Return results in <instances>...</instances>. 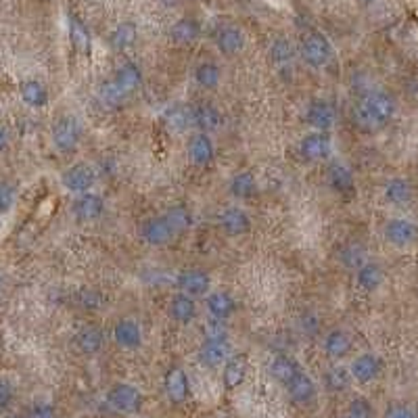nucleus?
<instances>
[{
  "label": "nucleus",
  "mask_w": 418,
  "mask_h": 418,
  "mask_svg": "<svg viewBox=\"0 0 418 418\" xmlns=\"http://www.w3.org/2000/svg\"><path fill=\"white\" fill-rule=\"evenodd\" d=\"M393 115H395L393 97H389L387 92H370L358 103L353 111V119L360 130L377 132L391 121Z\"/></svg>",
  "instance_id": "f257e3e1"
},
{
  "label": "nucleus",
  "mask_w": 418,
  "mask_h": 418,
  "mask_svg": "<svg viewBox=\"0 0 418 418\" xmlns=\"http://www.w3.org/2000/svg\"><path fill=\"white\" fill-rule=\"evenodd\" d=\"M53 145L61 153L76 151L82 141V126L74 115H61L53 123Z\"/></svg>",
  "instance_id": "f03ea898"
},
{
  "label": "nucleus",
  "mask_w": 418,
  "mask_h": 418,
  "mask_svg": "<svg viewBox=\"0 0 418 418\" xmlns=\"http://www.w3.org/2000/svg\"><path fill=\"white\" fill-rule=\"evenodd\" d=\"M302 57L309 67L320 70L333 59V46H331V42L324 34L309 32L302 40Z\"/></svg>",
  "instance_id": "7ed1b4c3"
},
{
  "label": "nucleus",
  "mask_w": 418,
  "mask_h": 418,
  "mask_svg": "<svg viewBox=\"0 0 418 418\" xmlns=\"http://www.w3.org/2000/svg\"><path fill=\"white\" fill-rule=\"evenodd\" d=\"M107 404L115 412L136 414L143 406V393L138 391V387H134L130 383H117L107 391Z\"/></svg>",
  "instance_id": "20e7f679"
},
{
  "label": "nucleus",
  "mask_w": 418,
  "mask_h": 418,
  "mask_svg": "<svg viewBox=\"0 0 418 418\" xmlns=\"http://www.w3.org/2000/svg\"><path fill=\"white\" fill-rule=\"evenodd\" d=\"M331 151H333V141H331L329 132L314 130V132L305 134L299 143V155L307 163H318V161L329 159Z\"/></svg>",
  "instance_id": "39448f33"
},
{
  "label": "nucleus",
  "mask_w": 418,
  "mask_h": 418,
  "mask_svg": "<svg viewBox=\"0 0 418 418\" xmlns=\"http://www.w3.org/2000/svg\"><path fill=\"white\" fill-rule=\"evenodd\" d=\"M61 182L70 192H88L97 182V172L88 163H74L63 172Z\"/></svg>",
  "instance_id": "423d86ee"
},
{
  "label": "nucleus",
  "mask_w": 418,
  "mask_h": 418,
  "mask_svg": "<svg viewBox=\"0 0 418 418\" xmlns=\"http://www.w3.org/2000/svg\"><path fill=\"white\" fill-rule=\"evenodd\" d=\"M305 121L318 132H329L335 126V107L326 99H312L305 109Z\"/></svg>",
  "instance_id": "0eeeda50"
},
{
  "label": "nucleus",
  "mask_w": 418,
  "mask_h": 418,
  "mask_svg": "<svg viewBox=\"0 0 418 418\" xmlns=\"http://www.w3.org/2000/svg\"><path fill=\"white\" fill-rule=\"evenodd\" d=\"M141 236L151 247H163V245H167L176 236V232L170 226V222H167L165 216H153V218L143 222Z\"/></svg>",
  "instance_id": "6e6552de"
},
{
  "label": "nucleus",
  "mask_w": 418,
  "mask_h": 418,
  "mask_svg": "<svg viewBox=\"0 0 418 418\" xmlns=\"http://www.w3.org/2000/svg\"><path fill=\"white\" fill-rule=\"evenodd\" d=\"M385 238L395 247H410L418 241V226L404 218L389 220L385 224Z\"/></svg>",
  "instance_id": "1a4fd4ad"
},
{
  "label": "nucleus",
  "mask_w": 418,
  "mask_h": 418,
  "mask_svg": "<svg viewBox=\"0 0 418 418\" xmlns=\"http://www.w3.org/2000/svg\"><path fill=\"white\" fill-rule=\"evenodd\" d=\"M176 285L180 293H187L190 297H205L211 287V278L203 270H185L176 276Z\"/></svg>",
  "instance_id": "9d476101"
},
{
  "label": "nucleus",
  "mask_w": 418,
  "mask_h": 418,
  "mask_svg": "<svg viewBox=\"0 0 418 418\" xmlns=\"http://www.w3.org/2000/svg\"><path fill=\"white\" fill-rule=\"evenodd\" d=\"M230 358V343L226 337L222 339H205L199 347V362L207 368H216L226 364Z\"/></svg>",
  "instance_id": "9b49d317"
},
{
  "label": "nucleus",
  "mask_w": 418,
  "mask_h": 418,
  "mask_svg": "<svg viewBox=\"0 0 418 418\" xmlns=\"http://www.w3.org/2000/svg\"><path fill=\"white\" fill-rule=\"evenodd\" d=\"M105 211V201L97 192H82L74 201V216L79 222H94L103 216Z\"/></svg>",
  "instance_id": "f8f14e48"
},
{
  "label": "nucleus",
  "mask_w": 418,
  "mask_h": 418,
  "mask_svg": "<svg viewBox=\"0 0 418 418\" xmlns=\"http://www.w3.org/2000/svg\"><path fill=\"white\" fill-rule=\"evenodd\" d=\"M189 157L197 167H207V165H211L214 159H216V147H214L211 136L205 134V132L192 134L189 141Z\"/></svg>",
  "instance_id": "ddd939ff"
},
{
  "label": "nucleus",
  "mask_w": 418,
  "mask_h": 418,
  "mask_svg": "<svg viewBox=\"0 0 418 418\" xmlns=\"http://www.w3.org/2000/svg\"><path fill=\"white\" fill-rule=\"evenodd\" d=\"M220 229L229 236H243L251 232V218L241 207H229L220 216Z\"/></svg>",
  "instance_id": "4468645a"
},
{
  "label": "nucleus",
  "mask_w": 418,
  "mask_h": 418,
  "mask_svg": "<svg viewBox=\"0 0 418 418\" xmlns=\"http://www.w3.org/2000/svg\"><path fill=\"white\" fill-rule=\"evenodd\" d=\"M192 126L199 132L211 134L222 126V114L211 103H199V105L192 107Z\"/></svg>",
  "instance_id": "2eb2a0df"
},
{
  "label": "nucleus",
  "mask_w": 418,
  "mask_h": 418,
  "mask_svg": "<svg viewBox=\"0 0 418 418\" xmlns=\"http://www.w3.org/2000/svg\"><path fill=\"white\" fill-rule=\"evenodd\" d=\"M163 385H165L167 397H170L174 404L187 402V397H189V377H187V373H185L180 366H172V368L165 373Z\"/></svg>",
  "instance_id": "dca6fc26"
},
{
  "label": "nucleus",
  "mask_w": 418,
  "mask_h": 418,
  "mask_svg": "<svg viewBox=\"0 0 418 418\" xmlns=\"http://www.w3.org/2000/svg\"><path fill=\"white\" fill-rule=\"evenodd\" d=\"M380 368H383V364H380V360L375 356V353H362V356H358L353 362H351V366H349V373H351V379H356L358 383H370V380H375L380 375Z\"/></svg>",
  "instance_id": "f3484780"
},
{
  "label": "nucleus",
  "mask_w": 418,
  "mask_h": 418,
  "mask_svg": "<svg viewBox=\"0 0 418 418\" xmlns=\"http://www.w3.org/2000/svg\"><path fill=\"white\" fill-rule=\"evenodd\" d=\"M287 391H289V397L299 406H307L316 400V383L312 380L309 375H305L304 370H299L295 379L287 385Z\"/></svg>",
  "instance_id": "a211bd4d"
},
{
  "label": "nucleus",
  "mask_w": 418,
  "mask_h": 418,
  "mask_svg": "<svg viewBox=\"0 0 418 418\" xmlns=\"http://www.w3.org/2000/svg\"><path fill=\"white\" fill-rule=\"evenodd\" d=\"M114 339L123 349H138L143 343V331L134 320H119L114 329Z\"/></svg>",
  "instance_id": "6ab92c4d"
},
{
  "label": "nucleus",
  "mask_w": 418,
  "mask_h": 418,
  "mask_svg": "<svg viewBox=\"0 0 418 418\" xmlns=\"http://www.w3.org/2000/svg\"><path fill=\"white\" fill-rule=\"evenodd\" d=\"M161 119H163V126L170 132L182 134V132H187L190 126H192V107H187V105H172V107H167L163 111Z\"/></svg>",
  "instance_id": "aec40b11"
},
{
  "label": "nucleus",
  "mask_w": 418,
  "mask_h": 418,
  "mask_svg": "<svg viewBox=\"0 0 418 418\" xmlns=\"http://www.w3.org/2000/svg\"><path fill=\"white\" fill-rule=\"evenodd\" d=\"M114 82L130 97L143 84V72H141V67L134 61H126V63H121L115 70Z\"/></svg>",
  "instance_id": "412c9836"
},
{
  "label": "nucleus",
  "mask_w": 418,
  "mask_h": 418,
  "mask_svg": "<svg viewBox=\"0 0 418 418\" xmlns=\"http://www.w3.org/2000/svg\"><path fill=\"white\" fill-rule=\"evenodd\" d=\"M205 305H207L209 316H211V318H220V320H229L230 316L236 312V302L232 299V295L224 293V291L207 293Z\"/></svg>",
  "instance_id": "4be33fe9"
},
{
  "label": "nucleus",
  "mask_w": 418,
  "mask_h": 418,
  "mask_svg": "<svg viewBox=\"0 0 418 418\" xmlns=\"http://www.w3.org/2000/svg\"><path fill=\"white\" fill-rule=\"evenodd\" d=\"M170 316L178 324H190L197 318V302L187 293H178L170 302Z\"/></svg>",
  "instance_id": "5701e85b"
},
{
  "label": "nucleus",
  "mask_w": 418,
  "mask_h": 418,
  "mask_svg": "<svg viewBox=\"0 0 418 418\" xmlns=\"http://www.w3.org/2000/svg\"><path fill=\"white\" fill-rule=\"evenodd\" d=\"M199 36H201V26H199V21L192 19V17H182V19H178V21L172 26V30H170V38H172L174 44H178V46L192 44Z\"/></svg>",
  "instance_id": "b1692460"
},
{
  "label": "nucleus",
  "mask_w": 418,
  "mask_h": 418,
  "mask_svg": "<svg viewBox=\"0 0 418 418\" xmlns=\"http://www.w3.org/2000/svg\"><path fill=\"white\" fill-rule=\"evenodd\" d=\"M138 40V28L136 23L132 21H121L119 26H115V30L109 34V46L121 53V50H128L136 44Z\"/></svg>",
  "instance_id": "393cba45"
},
{
  "label": "nucleus",
  "mask_w": 418,
  "mask_h": 418,
  "mask_svg": "<svg viewBox=\"0 0 418 418\" xmlns=\"http://www.w3.org/2000/svg\"><path fill=\"white\" fill-rule=\"evenodd\" d=\"M19 94H21V101L32 107V109H40L48 103V90L46 86L38 82V79H26L21 82L19 86Z\"/></svg>",
  "instance_id": "a878e982"
},
{
  "label": "nucleus",
  "mask_w": 418,
  "mask_h": 418,
  "mask_svg": "<svg viewBox=\"0 0 418 418\" xmlns=\"http://www.w3.org/2000/svg\"><path fill=\"white\" fill-rule=\"evenodd\" d=\"M329 185L331 189L339 194H351L356 190V182H353V174L349 172L347 165L343 163H331L329 165Z\"/></svg>",
  "instance_id": "bb28decb"
},
{
  "label": "nucleus",
  "mask_w": 418,
  "mask_h": 418,
  "mask_svg": "<svg viewBox=\"0 0 418 418\" xmlns=\"http://www.w3.org/2000/svg\"><path fill=\"white\" fill-rule=\"evenodd\" d=\"M245 377H247V360H245V356L229 358L226 364H224V370H222V383H224V387L229 391H232L238 385H243Z\"/></svg>",
  "instance_id": "cd10ccee"
},
{
  "label": "nucleus",
  "mask_w": 418,
  "mask_h": 418,
  "mask_svg": "<svg viewBox=\"0 0 418 418\" xmlns=\"http://www.w3.org/2000/svg\"><path fill=\"white\" fill-rule=\"evenodd\" d=\"M324 351L333 360H343L351 351V337L343 329H333L324 337Z\"/></svg>",
  "instance_id": "c85d7f7f"
},
{
  "label": "nucleus",
  "mask_w": 418,
  "mask_h": 418,
  "mask_svg": "<svg viewBox=\"0 0 418 418\" xmlns=\"http://www.w3.org/2000/svg\"><path fill=\"white\" fill-rule=\"evenodd\" d=\"M216 44H218V50H220L222 55L232 57V55H236V53L243 50V46H245V36H243V32H241L238 28L226 26V28H222V30L218 32Z\"/></svg>",
  "instance_id": "c756f323"
},
{
  "label": "nucleus",
  "mask_w": 418,
  "mask_h": 418,
  "mask_svg": "<svg viewBox=\"0 0 418 418\" xmlns=\"http://www.w3.org/2000/svg\"><path fill=\"white\" fill-rule=\"evenodd\" d=\"M70 40L79 55H90L92 36H90V30L86 28V23L77 15H70Z\"/></svg>",
  "instance_id": "7c9ffc66"
},
{
  "label": "nucleus",
  "mask_w": 418,
  "mask_h": 418,
  "mask_svg": "<svg viewBox=\"0 0 418 418\" xmlns=\"http://www.w3.org/2000/svg\"><path fill=\"white\" fill-rule=\"evenodd\" d=\"M299 370H302L299 364L293 358H289V356H276L272 360V364H270V375L278 380L280 385H285V387L295 379V375Z\"/></svg>",
  "instance_id": "2f4dec72"
},
{
  "label": "nucleus",
  "mask_w": 418,
  "mask_h": 418,
  "mask_svg": "<svg viewBox=\"0 0 418 418\" xmlns=\"http://www.w3.org/2000/svg\"><path fill=\"white\" fill-rule=\"evenodd\" d=\"M356 278H358V285L364 291L373 293V291H377L380 285H383L385 272H383V268L377 262H364L362 266L358 268V276Z\"/></svg>",
  "instance_id": "473e14b6"
},
{
  "label": "nucleus",
  "mask_w": 418,
  "mask_h": 418,
  "mask_svg": "<svg viewBox=\"0 0 418 418\" xmlns=\"http://www.w3.org/2000/svg\"><path fill=\"white\" fill-rule=\"evenodd\" d=\"M103 341H105L103 331L97 329V326H84V329H79V333L76 335L77 349L82 353H88V356L99 353L101 347H103Z\"/></svg>",
  "instance_id": "72a5a7b5"
},
{
  "label": "nucleus",
  "mask_w": 418,
  "mask_h": 418,
  "mask_svg": "<svg viewBox=\"0 0 418 418\" xmlns=\"http://www.w3.org/2000/svg\"><path fill=\"white\" fill-rule=\"evenodd\" d=\"M230 194L236 199H251L258 194V180L253 172H238L230 180Z\"/></svg>",
  "instance_id": "f704fd0d"
},
{
  "label": "nucleus",
  "mask_w": 418,
  "mask_h": 418,
  "mask_svg": "<svg viewBox=\"0 0 418 418\" xmlns=\"http://www.w3.org/2000/svg\"><path fill=\"white\" fill-rule=\"evenodd\" d=\"M222 79V70L211 63V61H203L194 67V82L203 88V90H214L218 88Z\"/></svg>",
  "instance_id": "c9c22d12"
},
{
  "label": "nucleus",
  "mask_w": 418,
  "mask_h": 418,
  "mask_svg": "<svg viewBox=\"0 0 418 418\" xmlns=\"http://www.w3.org/2000/svg\"><path fill=\"white\" fill-rule=\"evenodd\" d=\"M385 199L393 205H404L412 199V185L406 178H393L385 185Z\"/></svg>",
  "instance_id": "e433bc0d"
},
{
  "label": "nucleus",
  "mask_w": 418,
  "mask_h": 418,
  "mask_svg": "<svg viewBox=\"0 0 418 418\" xmlns=\"http://www.w3.org/2000/svg\"><path fill=\"white\" fill-rule=\"evenodd\" d=\"M268 57L274 65H289L295 57V46L289 38H276L268 50Z\"/></svg>",
  "instance_id": "4c0bfd02"
},
{
  "label": "nucleus",
  "mask_w": 418,
  "mask_h": 418,
  "mask_svg": "<svg viewBox=\"0 0 418 418\" xmlns=\"http://www.w3.org/2000/svg\"><path fill=\"white\" fill-rule=\"evenodd\" d=\"M163 216L167 218L170 226L174 229L176 234L187 232L190 229V224H192V214H190V209L187 205H172Z\"/></svg>",
  "instance_id": "58836bf2"
},
{
  "label": "nucleus",
  "mask_w": 418,
  "mask_h": 418,
  "mask_svg": "<svg viewBox=\"0 0 418 418\" xmlns=\"http://www.w3.org/2000/svg\"><path fill=\"white\" fill-rule=\"evenodd\" d=\"M128 99V94L115 84L114 79H109V82H103L101 84V88H99V101H101V105L103 107H109V109H115V107H119L123 101Z\"/></svg>",
  "instance_id": "ea45409f"
},
{
  "label": "nucleus",
  "mask_w": 418,
  "mask_h": 418,
  "mask_svg": "<svg viewBox=\"0 0 418 418\" xmlns=\"http://www.w3.org/2000/svg\"><path fill=\"white\" fill-rule=\"evenodd\" d=\"M349 379H351V373L345 370L343 366H333L324 373V385L329 391H343L347 389L349 385Z\"/></svg>",
  "instance_id": "a19ab883"
},
{
  "label": "nucleus",
  "mask_w": 418,
  "mask_h": 418,
  "mask_svg": "<svg viewBox=\"0 0 418 418\" xmlns=\"http://www.w3.org/2000/svg\"><path fill=\"white\" fill-rule=\"evenodd\" d=\"M15 194H17V190L9 180H0V214H6L13 209Z\"/></svg>",
  "instance_id": "79ce46f5"
},
{
  "label": "nucleus",
  "mask_w": 418,
  "mask_h": 418,
  "mask_svg": "<svg viewBox=\"0 0 418 418\" xmlns=\"http://www.w3.org/2000/svg\"><path fill=\"white\" fill-rule=\"evenodd\" d=\"M347 414H351V417H356V418H373L375 417V410H373V406H370V402H368V400H364V397H356V400H351V402H349Z\"/></svg>",
  "instance_id": "37998d69"
},
{
  "label": "nucleus",
  "mask_w": 418,
  "mask_h": 418,
  "mask_svg": "<svg viewBox=\"0 0 418 418\" xmlns=\"http://www.w3.org/2000/svg\"><path fill=\"white\" fill-rule=\"evenodd\" d=\"M341 260H343V264L349 268H360L364 262H366L364 251H362L358 245H349V247H345L341 253Z\"/></svg>",
  "instance_id": "c03bdc74"
},
{
  "label": "nucleus",
  "mask_w": 418,
  "mask_h": 418,
  "mask_svg": "<svg viewBox=\"0 0 418 418\" xmlns=\"http://www.w3.org/2000/svg\"><path fill=\"white\" fill-rule=\"evenodd\" d=\"M203 333H205V339H222V337H226V320L211 318L205 324Z\"/></svg>",
  "instance_id": "a18cd8bd"
},
{
  "label": "nucleus",
  "mask_w": 418,
  "mask_h": 418,
  "mask_svg": "<svg viewBox=\"0 0 418 418\" xmlns=\"http://www.w3.org/2000/svg\"><path fill=\"white\" fill-rule=\"evenodd\" d=\"M77 302H79L82 307H86V309H94V307L101 305L103 297H101V293H97V291H92V289H84V291H79Z\"/></svg>",
  "instance_id": "49530a36"
},
{
  "label": "nucleus",
  "mask_w": 418,
  "mask_h": 418,
  "mask_svg": "<svg viewBox=\"0 0 418 418\" xmlns=\"http://www.w3.org/2000/svg\"><path fill=\"white\" fill-rule=\"evenodd\" d=\"M26 418H57V414H55V406L48 404V402H38V404H34V406L28 410V417Z\"/></svg>",
  "instance_id": "de8ad7c7"
},
{
  "label": "nucleus",
  "mask_w": 418,
  "mask_h": 418,
  "mask_svg": "<svg viewBox=\"0 0 418 418\" xmlns=\"http://www.w3.org/2000/svg\"><path fill=\"white\" fill-rule=\"evenodd\" d=\"M11 402H13V385L0 377V410L9 408Z\"/></svg>",
  "instance_id": "09e8293b"
},
{
  "label": "nucleus",
  "mask_w": 418,
  "mask_h": 418,
  "mask_svg": "<svg viewBox=\"0 0 418 418\" xmlns=\"http://www.w3.org/2000/svg\"><path fill=\"white\" fill-rule=\"evenodd\" d=\"M385 418H417V414H414L412 408H408V406H404V404H395V406H391V408L387 410Z\"/></svg>",
  "instance_id": "8fccbe9b"
},
{
  "label": "nucleus",
  "mask_w": 418,
  "mask_h": 418,
  "mask_svg": "<svg viewBox=\"0 0 418 418\" xmlns=\"http://www.w3.org/2000/svg\"><path fill=\"white\" fill-rule=\"evenodd\" d=\"M302 331L304 333H307V335H316L318 333V318L314 316V314H305V316H302Z\"/></svg>",
  "instance_id": "3c124183"
},
{
  "label": "nucleus",
  "mask_w": 418,
  "mask_h": 418,
  "mask_svg": "<svg viewBox=\"0 0 418 418\" xmlns=\"http://www.w3.org/2000/svg\"><path fill=\"white\" fill-rule=\"evenodd\" d=\"M6 143H9V136H6V130L0 126V153L6 149Z\"/></svg>",
  "instance_id": "603ef678"
},
{
  "label": "nucleus",
  "mask_w": 418,
  "mask_h": 418,
  "mask_svg": "<svg viewBox=\"0 0 418 418\" xmlns=\"http://www.w3.org/2000/svg\"><path fill=\"white\" fill-rule=\"evenodd\" d=\"M362 2H364V4H370V2H373V0H362Z\"/></svg>",
  "instance_id": "864d4df0"
},
{
  "label": "nucleus",
  "mask_w": 418,
  "mask_h": 418,
  "mask_svg": "<svg viewBox=\"0 0 418 418\" xmlns=\"http://www.w3.org/2000/svg\"><path fill=\"white\" fill-rule=\"evenodd\" d=\"M345 418H356V417H351V414H345Z\"/></svg>",
  "instance_id": "5fc2aeb1"
}]
</instances>
